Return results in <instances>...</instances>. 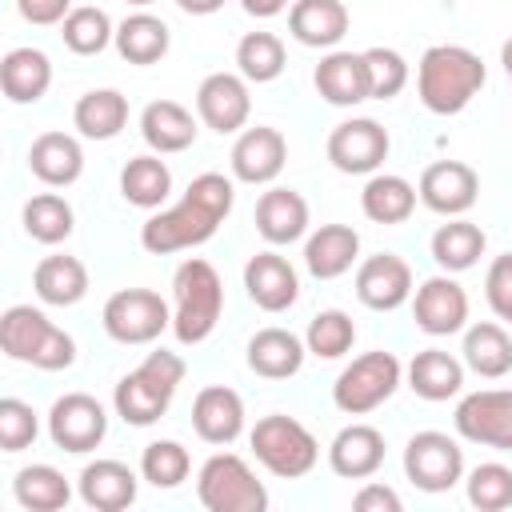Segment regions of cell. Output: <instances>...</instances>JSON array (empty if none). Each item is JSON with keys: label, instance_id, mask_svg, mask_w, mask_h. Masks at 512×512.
<instances>
[{"label": "cell", "instance_id": "obj_1", "mask_svg": "<svg viewBox=\"0 0 512 512\" xmlns=\"http://www.w3.org/2000/svg\"><path fill=\"white\" fill-rule=\"evenodd\" d=\"M236 204V184L224 172H200L192 176V184L184 188L180 204L152 212L140 224V244L152 256H172L184 248H196L204 240L216 236V228L228 220Z\"/></svg>", "mask_w": 512, "mask_h": 512}, {"label": "cell", "instance_id": "obj_2", "mask_svg": "<svg viewBox=\"0 0 512 512\" xmlns=\"http://www.w3.org/2000/svg\"><path fill=\"white\" fill-rule=\"evenodd\" d=\"M484 60L464 44H432L416 64V96L436 116H456L484 88Z\"/></svg>", "mask_w": 512, "mask_h": 512}, {"label": "cell", "instance_id": "obj_3", "mask_svg": "<svg viewBox=\"0 0 512 512\" xmlns=\"http://www.w3.org/2000/svg\"><path fill=\"white\" fill-rule=\"evenodd\" d=\"M184 372H188V364H184L180 352H168V348L148 352L132 372H124L116 380V388H112L116 416L132 428L156 424L172 408V396L184 384Z\"/></svg>", "mask_w": 512, "mask_h": 512}, {"label": "cell", "instance_id": "obj_4", "mask_svg": "<svg viewBox=\"0 0 512 512\" xmlns=\"http://www.w3.org/2000/svg\"><path fill=\"white\" fill-rule=\"evenodd\" d=\"M224 316V280L212 260L188 256L172 272V336L188 348L204 344Z\"/></svg>", "mask_w": 512, "mask_h": 512}, {"label": "cell", "instance_id": "obj_5", "mask_svg": "<svg viewBox=\"0 0 512 512\" xmlns=\"http://www.w3.org/2000/svg\"><path fill=\"white\" fill-rule=\"evenodd\" d=\"M0 348L8 360L32 364L40 372H60L72 368L76 360V340L56 328L40 308L32 304H12L0 316Z\"/></svg>", "mask_w": 512, "mask_h": 512}, {"label": "cell", "instance_id": "obj_6", "mask_svg": "<svg viewBox=\"0 0 512 512\" xmlns=\"http://www.w3.org/2000/svg\"><path fill=\"white\" fill-rule=\"evenodd\" d=\"M248 444H252V456L260 460V468L272 472L276 480H300L320 460V440L296 416H284V412L260 416L248 432Z\"/></svg>", "mask_w": 512, "mask_h": 512}, {"label": "cell", "instance_id": "obj_7", "mask_svg": "<svg viewBox=\"0 0 512 512\" xmlns=\"http://www.w3.org/2000/svg\"><path fill=\"white\" fill-rule=\"evenodd\" d=\"M196 500L208 512H264L268 488L236 452H212L196 472Z\"/></svg>", "mask_w": 512, "mask_h": 512}, {"label": "cell", "instance_id": "obj_8", "mask_svg": "<svg viewBox=\"0 0 512 512\" xmlns=\"http://www.w3.org/2000/svg\"><path fill=\"white\" fill-rule=\"evenodd\" d=\"M400 380H404V368H400V360L392 352H384V348L360 352L352 364L340 368V376L332 384V404L344 416H368L384 400H392Z\"/></svg>", "mask_w": 512, "mask_h": 512}, {"label": "cell", "instance_id": "obj_9", "mask_svg": "<svg viewBox=\"0 0 512 512\" xmlns=\"http://www.w3.org/2000/svg\"><path fill=\"white\" fill-rule=\"evenodd\" d=\"M100 324L116 344H152L172 328V304L152 288H120L104 300Z\"/></svg>", "mask_w": 512, "mask_h": 512}, {"label": "cell", "instance_id": "obj_10", "mask_svg": "<svg viewBox=\"0 0 512 512\" xmlns=\"http://www.w3.org/2000/svg\"><path fill=\"white\" fill-rule=\"evenodd\" d=\"M404 476L420 492H448L464 480V448L456 436L424 428L404 444Z\"/></svg>", "mask_w": 512, "mask_h": 512}, {"label": "cell", "instance_id": "obj_11", "mask_svg": "<svg viewBox=\"0 0 512 512\" xmlns=\"http://www.w3.org/2000/svg\"><path fill=\"white\" fill-rule=\"evenodd\" d=\"M456 436L480 448L512 452V388H476L452 412Z\"/></svg>", "mask_w": 512, "mask_h": 512}, {"label": "cell", "instance_id": "obj_12", "mask_svg": "<svg viewBox=\"0 0 512 512\" xmlns=\"http://www.w3.org/2000/svg\"><path fill=\"white\" fill-rule=\"evenodd\" d=\"M108 436V412L96 396L88 392H64L52 400L48 408V440L60 448V452H72V456H84V452H96Z\"/></svg>", "mask_w": 512, "mask_h": 512}, {"label": "cell", "instance_id": "obj_13", "mask_svg": "<svg viewBox=\"0 0 512 512\" xmlns=\"http://www.w3.org/2000/svg\"><path fill=\"white\" fill-rule=\"evenodd\" d=\"M388 148H392V140H388V132L372 116L340 120L328 132V160L344 176H372V172H380V164L388 160Z\"/></svg>", "mask_w": 512, "mask_h": 512}, {"label": "cell", "instance_id": "obj_14", "mask_svg": "<svg viewBox=\"0 0 512 512\" xmlns=\"http://www.w3.org/2000/svg\"><path fill=\"white\" fill-rule=\"evenodd\" d=\"M196 116L204 128H212L220 136L244 132V124L252 116L248 80L240 72H208L196 88Z\"/></svg>", "mask_w": 512, "mask_h": 512}, {"label": "cell", "instance_id": "obj_15", "mask_svg": "<svg viewBox=\"0 0 512 512\" xmlns=\"http://www.w3.org/2000/svg\"><path fill=\"white\" fill-rule=\"evenodd\" d=\"M412 320L420 332L428 336H452L468 328V292L460 288V280L452 272L428 276L420 280V288L412 292Z\"/></svg>", "mask_w": 512, "mask_h": 512}, {"label": "cell", "instance_id": "obj_16", "mask_svg": "<svg viewBox=\"0 0 512 512\" xmlns=\"http://www.w3.org/2000/svg\"><path fill=\"white\" fill-rule=\"evenodd\" d=\"M416 292L412 284V268L404 256L396 252H376L364 256L356 264V300L372 312H396L400 304H408Z\"/></svg>", "mask_w": 512, "mask_h": 512}, {"label": "cell", "instance_id": "obj_17", "mask_svg": "<svg viewBox=\"0 0 512 512\" xmlns=\"http://www.w3.org/2000/svg\"><path fill=\"white\" fill-rule=\"evenodd\" d=\"M420 204L436 216H464L480 200V176L464 160H436L420 172Z\"/></svg>", "mask_w": 512, "mask_h": 512}, {"label": "cell", "instance_id": "obj_18", "mask_svg": "<svg viewBox=\"0 0 512 512\" xmlns=\"http://www.w3.org/2000/svg\"><path fill=\"white\" fill-rule=\"evenodd\" d=\"M284 160H288V140L280 128L272 124H256V128H244L228 152V164H232V180L240 184H272L280 172H284Z\"/></svg>", "mask_w": 512, "mask_h": 512}, {"label": "cell", "instance_id": "obj_19", "mask_svg": "<svg viewBox=\"0 0 512 512\" xmlns=\"http://www.w3.org/2000/svg\"><path fill=\"white\" fill-rule=\"evenodd\" d=\"M244 292L264 312H288L300 296V272L280 252H256L244 264Z\"/></svg>", "mask_w": 512, "mask_h": 512}, {"label": "cell", "instance_id": "obj_20", "mask_svg": "<svg viewBox=\"0 0 512 512\" xmlns=\"http://www.w3.org/2000/svg\"><path fill=\"white\" fill-rule=\"evenodd\" d=\"M312 84H316L320 100L332 104V108H356V104L372 100L364 52H348V48L324 52L320 64H316V72H312Z\"/></svg>", "mask_w": 512, "mask_h": 512}, {"label": "cell", "instance_id": "obj_21", "mask_svg": "<svg viewBox=\"0 0 512 512\" xmlns=\"http://www.w3.org/2000/svg\"><path fill=\"white\" fill-rule=\"evenodd\" d=\"M140 480H144V476H136L124 460L104 456V460H88V464L80 468L76 492H80V500H84L88 508H96V512H124V508L136 504Z\"/></svg>", "mask_w": 512, "mask_h": 512}, {"label": "cell", "instance_id": "obj_22", "mask_svg": "<svg viewBox=\"0 0 512 512\" xmlns=\"http://www.w3.org/2000/svg\"><path fill=\"white\" fill-rule=\"evenodd\" d=\"M192 432L204 444L228 448L244 432V400H240V392L228 388V384L200 388L196 400H192Z\"/></svg>", "mask_w": 512, "mask_h": 512}, {"label": "cell", "instance_id": "obj_23", "mask_svg": "<svg viewBox=\"0 0 512 512\" xmlns=\"http://www.w3.org/2000/svg\"><path fill=\"white\" fill-rule=\"evenodd\" d=\"M384 452H388L384 432L356 420V424H344V428L332 436V444H328V468H332L340 480H368V476L380 472Z\"/></svg>", "mask_w": 512, "mask_h": 512}, {"label": "cell", "instance_id": "obj_24", "mask_svg": "<svg viewBox=\"0 0 512 512\" xmlns=\"http://www.w3.org/2000/svg\"><path fill=\"white\" fill-rule=\"evenodd\" d=\"M256 232L272 244V248H284V244H296L308 236V200L296 192V188H268L260 192L256 200Z\"/></svg>", "mask_w": 512, "mask_h": 512}, {"label": "cell", "instance_id": "obj_25", "mask_svg": "<svg viewBox=\"0 0 512 512\" xmlns=\"http://www.w3.org/2000/svg\"><path fill=\"white\" fill-rule=\"evenodd\" d=\"M348 8L344 0H292L288 8V32L304 48H324L332 52L348 36Z\"/></svg>", "mask_w": 512, "mask_h": 512}, {"label": "cell", "instance_id": "obj_26", "mask_svg": "<svg viewBox=\"0 0 512 512\" xmlns=\"http://www.w3.org/2000/svg\"><path fill=\"white\" fill-rule=\"evenodd\" d=\"M28 172L48 188H68L84 172V148L72 132H40L28 144Z\"/></svg>", "mask_w": 512, "mask_h": 512}, {"label": "cell", "instance_id": "obj_27", "mask_svg": "<svg viewBox=\"0 0 512 512\" xmlns=\"http://www.w3.org/2000/svg\"><path fill=\"white\" fill-rule=\"evenodd\" d=\"M360 260V232L352 224H320L304 236V268L316 280H336Z\"/></svg>", "mask_w": 512, "mask_h": 512}, {"label": "cell", "instance_id": "obj_28", "mask_svg": "<svg viewBox=\"0 0 512 512\" xmlns=\"http://www.w3.org/2000/svg\"><path fill=\"white\" fill-rule=\"evenodd\" d=\"M304 356H308V344L296 332L276 328V324L252 332V340L244 348L248 368L256 376H264V380H288V376H296L304 368Z\"/></svg>", "mask_w": 512, "mask_h": 512}, {"label": "cell", "instance_id": "obj_29", "mask_svg": "<svg viewBox=\"0 0 512 512\" xmlns=\"http://www.w3.org/2000/svg\"><path fill=\"white\" fill-rule=\"evenodd\" d=\"M404 380H408V388H412L420 400L440 404V400L460 396V388H464V360L452 356V352H444V348H420V352L408 360Z\"/></svg>", "mask_w": 512, "mask_h": 512}, {"label": "cell", "instance_id": "obj_30", "mask_svg": "<svg viewBox=\"0 0 512 512\" xmlns=\"http://www.w3.org/2000/svg\"><path fill=\"white\" fill-rule=\"evenodd\" d=\"M196 132H200L196 128V116L184 104H176V100H152L140 112V136L160 156H172V152L192 148L196 144Z\"/></svg>", "mask_w": 512, "mask_h": 512}, {"label": "cell", "instance_id": "obj_31", "mask_svg": "<svg viewBox=\"0 0 512 512\" xmlns=\"http://www.w3.org/2000/svg\"><path fill=\"white\" fill-rule=\"evenodd\" d=\"M32 292L48 308H72L88 296V268L68 252H52L32 268Z\"/></svg>", "mask_w": 512, "mask_h": 512}, {"label": "cell", "instance_id": "obj_32", "mask_svg": "<svg viewBox=\"0 0 512 512\" xmlns=\"http://www.w3.org/2000/svg\"><path fill=\"white\" fill-rule=\"evenodd\" d=\"M460 360L468 372L484 376V380H500L512 372V336L504 324L496 320H476L464 328V344H460Z\"/></svg>", "mask_w": 512, "mask_h": 512}, {"label": "cell", "instance_id": "obj_33", "mask_svg": "<svg viewBox=\"0 0 512 512\" xmlns=\"http://www.w3.org/2000/svg\"><path fill=\"white\" fill-rule=\"evenodd\" d=\"M52 88V60L24 44V48H8L0 60V92L12 104H36L44 92Z\"/></svg>", "mask_w": 512, "mask_h": 512}, {"label": "cell", "instance_id": "obj_34", "mask_svg": "<svg viewBox=\"0 0 512 512\" xmlns=\"http://www.w3.org/2000/svg\"><path fill=\"white\" fill-rule=\"evenodd\" d=\"M484 248H488L484 228L472 224V220H464V216H448V224H440L432 232V240H428L432 260L440 264V272H452V276L476 268L480 256H484Z\"/></svg>", "mask_w": 512, "mask_h": 512}, {"label": "cell", "instance_id": "obj_35", "mask_svg": "<svg viewBox=\"0 0 512 512\" xmlns=\"http://www.w3.org/2000/svg\"><path fill=\"white\" fill-rule=\"evenodd\" d=\"M416 200H420V192L404 176H396V172H372L364 180V192H360V212L372 224H404L416 212Z\"/></svg>", "mask_w": 512, "mask_h": 512}, {"label": "cell", "instance_id": "obj_36", "mask_svg": "<svg viewBox=\"0 0 512 512\" xmlns=\"http://www.w3.org/2000/svg\"><path fill=\"white\" fill-rule=\"evenodd\" d=\"M128 124V96L116 88H92L72 108V128L84 140H116Z\"/></svg>", "mask_w": 512, "mask_h": 512}, {"label": "cell", "instance_id": "obj_37", "mask_svg": "<svg viewBox=\"0 0 512 512\" xmlns=\"http://www.w3.org/2000/svg\"><path fill=\"white\" fill-rule=\"evenodd\" d=\"M168 48H172L168 24L160 16H152V12H144V8L116 24V52L128 64H156V60L168 56Z\"/></svg>", "mask_w": 512, "mask_h": 512}, {"label": "cell", "instance_id": "obj_38", "mask_svg": "<svg viewBox=\"0 0 512 512\" xmlns=\"http://www.w3.org/2000/svg\"><path fill=\"white\" fill-rule=\"evenodd\" d=\"M172 192V168L160 160V152H144V156H132L124 168H120V196L132 204V208H160Z\"/></svg>", "mask_w": 512, "mask_h": 512}, {"label": "cell", "instance_id": "obj_39", "mask_svg": "<svg viewBox=\"0 0 512 512\" xmlns=\"http://www.w3.org/2000/svg\"><path fill=\"white\" fill-rule=\"evenodd\" d=\"M12 496L28 512H60L72 500V484L52 464H24L12 476Z\"/></svg>", "mask_w": 512, "mask_h": 512}, {"label": "cell", "instance_id": "obj_40", "mask_svg": "<svg viewBox=\"0 0 512 512\" xmlns=\"http://www.w3.org/2000/svg\"><path fill=\"white\" fill-rule=\"evenodd\" d=\"M20 220H24V232L36 244H64L72 236V228H76V212H72V204L60 192H36V196H28Z\"/></svg>", "mask_w": 512, "mask_h": 512}, {"label": "cell", "instance_id": "obj_41", "mask_svg": "<svg viewBox=\"0 0 512 512\" xmlns=\"http://www.w3.org/2000/svg\"><path fill=\"white\" fill-rule=\"evenodd\" d=\"M60 40H64V48L76 52V56H100L108 44H116V24H112V16H108L104 8L80 4V8H72V12L64 16Z\"/></svg>", "mask_w": 512, "mask_h": 512}, {"label": "cell", "instance_id": "obj_42", "mask_svg": "<svg viewBox=\"0 0 512 512\" xmlns=\"http://www.w3.org/2000/svg\"><path fill=\"white\" fill-rule=\"evenodd\" d=\"M288 64L284 40L276 32H244L236 44V72L248 84H272Z\"/></svg>", "mask_w": 512, "mask_h": 512}, {"label": "cell", "instance_id": "obj_43", "mask_svg": "<svg viewBox=\"0 0 512 512\" xmlns=\"http://www.w3.org/2000/svg\"><path fill=\"white\" fill-rule=\"evenodd\" d=\"M304 344L316 360H340L352 352L356 344V324L344 308H324L308 320V332H304Z\"/></svg>", "mask_w": 512, "mask_h": 512}, {"label": "cell", "instance_id": "obj_44", "mask_svg": "<svg viewBox=\"0 0 512 512\" xmlns=\"http://www.w3.org/2000/svg\"><path fill=\"white\" fill-rule=\"evenodd\" d=\"M192 472V456L180 440H152L140 452V476L152 488H180Z\"/></svg>", "mask_w": 512, "mask_h": 512}, {"label": "cell", "instance_id": "obj_45", "mask_svg": "<svg viewBox=\"0 0 512 512\" xmlns=\"http://www.w3.org/2000/svg\"><path fill=\"white\" fill-rule=\"evenodd\" d=\"M468 504L480 512H504L512 508V468L500 460H484L464 476Z\"/></svg>", "mask_w": 512, "mask_h": 512}, {"label": "cell", "instance_id": "obj_46", "mask_svg": "<svg viewBox=\"0 0 512 512\" xmlns=\"http://www.w3.org/2000/svg\"><path fill=\"white\" fill-rule=\"evenodd\" d=\"M364 64H368V88H372V100H392L404 92L408 84V60L396 52V48H364Z\"/></svg>", "mask_w": 512, "mask_h": 512}, {"label": "cell", "instance_id": "obj_47", "mask_svg": "<svg viewBox=\"0 0 512 512\" xmlns=\"http://www.w3.org/2000/svg\"><path fill=\"white\" fill-rule=\"evenodd\" d=\"M40 436V420H36V408L16 400V396H4L0 400V448L4 452H24L32 448Z\"/></svg>", "mask_w": 512, "mask_h": 512}, {"label": "cell", "instance_id": "obj_48", "mask_svg": "<svg viewBox=\"0 0 512 512\" xmlns=\"http://www.w3.org/2000/svg\"><path fill=\"white\" fill-rule=\"evenodd\" d=\"M484 300H488V308L512 328V252H504V256H496V260L488 264Z\"/></svg>", "mask_w": 512, "mask_h": 512}, {"label": "cell", "instance_id": "obj_49", "mask_svg": "<svg viewBox=\"0 0 512 512\" xmlns=\"http://www.w3.org/2000/svg\"><path fill=\"white\" fill-rule=\"evenodd\" d=\"M72 8H76L72 0H16L20 20H28V24H36V28L64 24V16H68Z\"/></svg>", "mask_w": 512, "mask_h": 512}, {"label": "cell", "instance_id": "obj_50", "mask_svg": "<svg viewBox=\"0 0 512 512\" xmlns=\"http://www.w3.org/2000/svg\"><path fill=\"white\" fill-rule=\"evenodd\" d=\"M352 508L356 512H400L404 504H400V496H396V488H388V484H376V480H368L356 496H352Z\"/></svg>", "mask_w": 512, "mask_h": 512}, {"label": "cell", "instance_id": "obj_51", "mask_svg": "<svg viewBox=\"0 0 512 512\" xmlns=\"http://www.w3.org/2000/svg\"><path fill=\"white\" fill-rule=\"evenodd\" d=\"M240 8H244L248 16H256V20H272V16L288 12L292 0H240Z\"/></svg>", "mask_w": 512, "mask_h": 512}, {"label": "cell", "instance_id": "obj_52", "mask_svg": "<svg viewBox=\"0 0 512 512\" xmlns=\"http://www.w3.org/2000/svg\"><path fill=\"white\" fill-rule=\"evenodd\" d=\"M176 4H180V12H188V16H212V12L224 8V0H176Z\"/></svg>", "mask_w": 512, "mask_h": 512}, {"label": "cell", "instance_id": "obj_53", "mask_svg": "<svg viewBox=\"0 0 512 512\" xmlns=\"http://www.w3.org/2000/svg\"><path fill=\"white\" fill-rule=\"evenodd\" d=\"M500 64H504V72L512 76V36H508V40L500 44Z\"/></svg>", "mask_w": 512, "mask_h": 512}, {"label": "cell", "instance_id": "obj_54", "mask_svg": "<svg viewBox=\"0 0 512 512\" xmlns=\"http://www.w3.org/2000/svg\"><path fill=\"white\" fill-rule=\"evenodd\" d=\"M124 4H132V8H148L152 0H124Z\"/></svg>", "mask_w": 512, "mask_h": 512}, {"label": "cell", "instance_id": "obj_55", "mask_svg": "<svg viewBox=\"0 0 512 512\" xmlns=\"http://www.w3.org/2000/svg\"><path fill=\"white\" fill-rule=\"evenodd\" d=\"M508 80H512V76H508Z\"/></svg>", "mask_w": 512, "mask_h": 512}]
</instances>
